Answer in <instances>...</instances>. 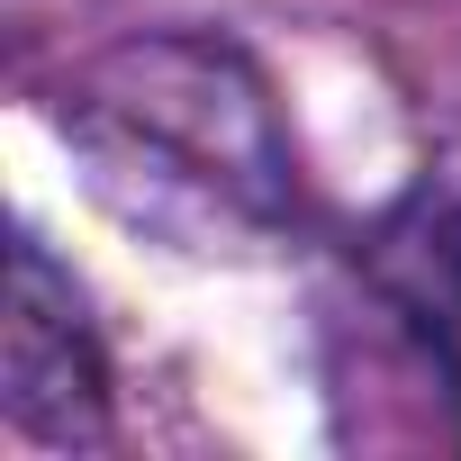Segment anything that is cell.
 Listing matches in <instances>:
<instances>
[{
	"label": "cell",
	"instance_id": "cell-1",
	"mask_svg": "<svg viewBox=\"0 0 461 461\" xmlns=\"http://www.w3.org/2000/svg\"><path fill=\"white\" fill-rule=\"evenodd\" d=\"M82 136L118 163V172H163L217 208L272 217L281 208V136L263 109V82L226 55V46H127L91 91H82Z\"/></svg>",
	"mask_w": 461,
	"mask_h": 461
},
{
	"label": "cell",
	"instance_id": "cell-2",
	"mask_svg": "<svg viewBox=\"0 0 461 461\" xmlns=\"http://www.w3.org/2000/svg\"><path fill=\"white\" fill-rule=\"evenodd\" d=\"M0 407L28 443H109V362L82 326L73 281L37 236L10 245V317H0Z\"/></svg>",
	"mask_w": 461,
	"mask_h": 461
},
{
	"label": "cell",
	"instance_id": "cell-3",
	"mask_svg": "<svg viewBox=\"0 0 461 461\" xmlns=\"http://www.w3.org/2000/svg\"><path fill=\"white\" fill-rule=\"evenodd\" d=\"M371 290L434 371L452 425H461V190H425L371 236Z\"/></svg>",
	"mask_w": 461,
	"mask_h": 461
}]
</instances>
